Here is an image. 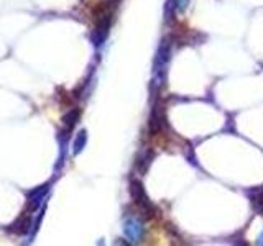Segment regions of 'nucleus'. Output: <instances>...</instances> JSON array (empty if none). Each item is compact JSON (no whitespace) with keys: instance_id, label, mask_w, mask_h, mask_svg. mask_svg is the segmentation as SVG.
I'll return each mask as SVG.
<instances>
[{"instance_id":"0eeeda50","label":"nucleus","mask_w":263,"mask_h":246,"mask_svg":"<svg viewBox=\"0 0 263 246\" xmlns=\"http://www.w3.org/2000/svg\"><path fill=\"white\" fill-rule=\"evenodd\" d=\"M78 118H79V110H71V112L64 117V123H66V125H68L69 128H72V127H74V123L78 121Z\"/></svg>"},{"instance_id":"20e7f679","label":"nucleus","mask_w":263,"mask_h":246,"mask_svg":"<svg viewBox=\"0 0 263 246\" xmlns=\"http://www.w3.org/2000/svg\"><path fill=\"white\" fill-rule=\"evenodd\" d=\"M152 159H153V153L150 151V154H148V151H145L140 158L137 159V169H138V172H146V169H148V166H150V162H152Z\"/></svg>"},{"instance_id":"423d86ee","label":"nucleus","mask_w":263,"mask_h":246,"mask_svg":"<svg viewBox=\"0 0 263 246\" xmlns=\"http://www.w3.org/2000/svg\"><path fill=\"white\" fill-rule=\"evenodd\" d=\"M253 209L257 210L260 215H263V189L253 197Z\"/></svg>"},{"instance_id":"f03ea898","label":"nucleus","mask_w":263,"mask_h":246,"mask_svg":"<svg viewBox=\"0 0 263 246\" xmlns=\"http://www.w3.org/2000/svg\"><path fill=\"white\" fill-rule=\"evenodd\" d=\"M163 127H164V115L163 110H158V107H156L150 118V131L153 135H156L163 130Z\"/></svg>"},{"instance_id":"39448f33","label":"nucleus","mask_w":263,"mask_h":246,"mask_svg":"<svg viewBox=\"0 0 263 246\" xmlns=\"http://www.w3.org/2000/svg\"><path fill=\"white\" fill-rule=\"evenodd\" d=\"M28 227H30V220H28L27 217H22V218L13 225V232H15V233H18V235H22V233L27 232Z\"/></svg>"},{"instance_id":"6e6552de","label":"nucleus","mask_w":263,"mask_h":246,"mask_svg":"<svg viewBox=\"0 0 263 246\" xmlns=\"http://www.w3.org/2000/svg\"><path fill=\"white\" fill-rule=\"evenodd\" d=\"M86 139H87V136H86V131H81L79 133V136H78V139H76V143H74V153H79L82 148H84V145H86Z\"/></svg>"},{"instance_id":"f257e3e1","label":"nucleus","mask_w":263,"mask_h":246,"mask_svg":"<svg viewBox=\"0 0 263 246\" xmlns=\"http://www.w3.org/2000/svg\"><path fill=\"white\" fill-rule=\"evenodd\" d=\"M130 191H132V197H134L135 205L143 212L145 218H153L155 213H156V207L150 202V199L146 197V194L143 191V186L140 184L138 180H134V182H132Z\"/></svg>"},{"instance_id":"7ed1b4c3","label":"nucleus","mask_w":263,"mask_h":246,"mask_svg":"<svg viewBox=\"0 0 263 246\" xmlns=\"http://www.w3.org/2000/svg\"><path fill=\"white\" fill-rule=\"evenodd\" d=\"M46 192H48V187H46V186L38 187V189H35V191H31V192L28 194V203H30V209H38Z\"/></svg>"}]
</instances>
